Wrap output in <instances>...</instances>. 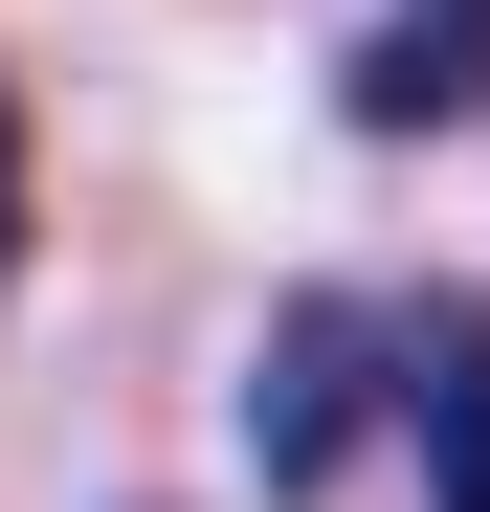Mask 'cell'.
Here are the masks:
<instances>
[{
    "instance_id": "obj_1",
    "label": "cell",
    "mask_w": 490,
    "mask_h": 512,
    "mask_svg": "<svg viewBox=\"0 0 490 512\" xmlns=\"http://www.w3.org/2000/svg\"><path fill=\"white\" fill-rule=\"evenodd\" d=\"M357 423H401V312L290 290V312H268V401H245V468H268V490H335Z\"/></svg>"
},
{
    "instance_id": "obj_2",
    "label": "cell",
    "mask_w": 490,
    "mask_h": 512,
    "mask_svg": "<svg viewBox=\"0 0 490 512\" xmlns=\"http://www.w3.org/2000/svg\"><path fill=\"white\" fill-rule=\"evenodd\" d=\"M401 446H424V512H490V290L401 312Z\"/></svg>"
},
{
    "instance_id": "obj_3",
    "label": "cell",
    "mask_w": 490,
    "mask_h": 512,
    "mask_svg": "<svg viewBox=\"0 0 490 512\" xmlns=\"http://www.w3.org/2000/svg\"><path fill=\"white\" fill-rule=\"evenodd\" d=\"M335 90H357V134H446V112H490V0H379Z\"/></svg>"
},
{
    "instance_id": "obj_4",
    "label": "cell",
    "mask_w": 490,
    "mask_h": 512,
    "mask_svg": "<svg viewBox=\"0 0 490 512\" xmlns=\"http://www.w3.org/2000/svg\"><path fill=\"white\" fill-rule=\"evenodd\" d=\"M0 268H23V112H0Z\"/></svg>"
}]
</instances>
